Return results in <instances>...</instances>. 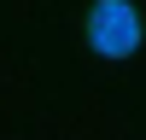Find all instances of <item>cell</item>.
<instances>
[{"label": "cell", "instance_id": "6da1fadb", "mask_svg": "<svg viewBox=\"0 0 146 140\" xmlns=\"http://www.w3.org/2000/svg\"><path fill=\"white\" fill-rule=\"evenodd\" d=\"M135 41H140V18H135L129 0H94V6H88V47L100 58L135 53Z\"/></svg>", "mask_w": 146, "mask_h": 140}]
</instances>
